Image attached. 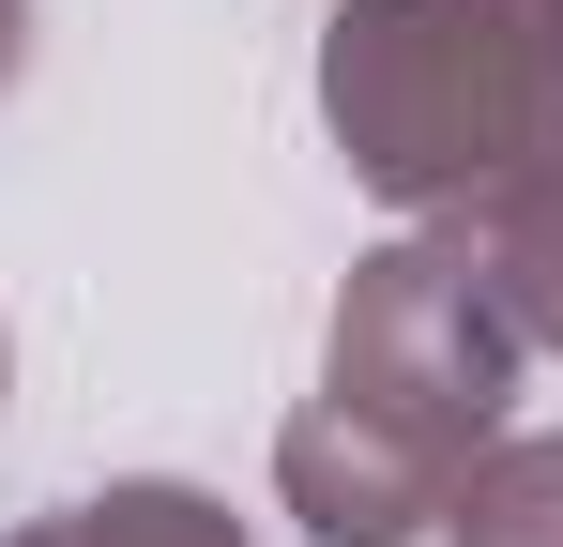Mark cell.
Here are the masks:
<instances>
[{
    "label": "cell",
    "instance_id": "cell-1",
    "mask_svg": "<svg viewBox=\"0 0 563 547\" xmlns=\"http://www.w3.org/2000/svg\"><path fill=\"white\" fill-rule=\"evenodd\" d=\"M533 335L503 320V289L472 259V228H396L351 259L335 335H320V395L275 426V502L320 547H411L442 533L472 456L503 442Z\"/></svg>",
    "mask_w": 563,
    "mask_h": 547
},
{
    "label": "cell",
    "instance_id": "cell-2",
    "mask_svg": "<svg viewBox=\"0 0 563 547\" xmlns=\"http://www.w3.org/2000/svg\"><path fill=\"white\" fill-rule=\"evenodd\" d=\"M320 122L366 198L457 228L563 137V0H335Z\"/></svg>",
    "mask_w": 563,
    "mask_h": 547
},
{
    "label": "cell",
    "instance_id": "cell-3",
    "mask_svg": "<svg viewBox=\"0 0 563 547\" xmlns=\"http://www.w3.org/2000/svg\"><path fill=\"white\" fill-rule=\"evenodd\" d=\"M457 228H472V259H487V289H503V320H518L533 350H563V137L503 182V198H472Z\"/></svg>",
    "mask_w": 563,
    "mask_h": 547
},
{
    "label": "cell",
    "instance_id": "cell-4",
    "mask_svg": "<svg viewBox=\"0 0 563 547\" xmlns=\"http://www.w3.org/2000/svg\"><path fill=\"white\" fill-rule=\"evenodd\" d=\"M442 547H563V426H503L442 502Z\"/></svg>",
    "mask_w": 563,
    "mask_h": 547
},
{
    "label": "cell",
    "instance_id": "cell-5",
    "mask_svg": "<svg viewBox=\"0 0 563 547\" xmlns=\"http://www.w3.org/2000/svg\"><path fill=\"white\" fill-rule=\"evenodd\" d=\"M77 547H260L213 487H168V471H137V487H92V502H62Z\"/></svg>",
    "mask_w": 563,
    "mask_h": 547
},
{
    "label": "cell",
    "instance_id": "cell-6",
    "mask_svg": "<svg viewBox=\"0 0 563 547\" xmlns=\"http://www.w3.org/2000/svg\"><path fill=\"white\" fill-rule=\"evenodd\" d=\"M15 62H31V0H0V91H15Z\"/></svg>",
    "mask_w": 563,
    "mask_h": 547
},
{
    "label": "cell",
    "instance_id": "cell-7",
    "mask_svg": "<svg viewBox=\"0 0 563 547\" xmlns=\"http://www.w3.org/2000/svg\"><path fill=\"white\" fill-rule=\"evenodd\" d=\"M0 547H77V517H31V533H0Z\"/></svg>",
    "mask_w": 563,
    "mask_h": 547
},
{
    "label": "cell",
    "instance_id": "cell-8",
    "mask_svg": "<svg viewBox=\"0 0 563 547\" xmlns=\"http://www.w3.org/2000/svg\"><path fill=\"white\" fill-rule=\"evenodd\" d=\"M0 395H15V335H0Z\"/></svg>",
    "mask_w": 563,
    "mask_h": 547
}]
</instances>
